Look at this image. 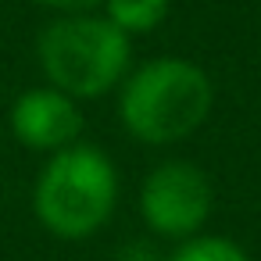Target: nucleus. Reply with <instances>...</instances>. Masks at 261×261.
I'll return each mask as SVG.
<instances>
[{
  "label": "nucleus",
  "instance_id": "5",
  "mask_svg": "<svg viewBox=\"0 0 261 261\" xmlns=\"http://www.w3.org/2000/svg\"><path fill=\"white\" fill-rule=\"evenodd\" d=\"M11 133L29 150L58 154L65 147L79 143L83 111H79L75 97H68L54 86H36V90H25L11 104Z\"/></svg>",
  "mask_w": 261,
  "mask_h": 261
},
{
  "label": "nucleus",
  "instance_id": "1",
  "mask_svg": "<svg viewBox=\"0 0 261 261\" xmlns=\"http://www.w3.org/2000/svg\"><path fill=\"white\" fill-rule=\"evenodd\" d=\"M215 108L207 72L186 58H154L122 83L118 118L140 143L165 147L193 136Z\"/></svg>",
  "mask_w": 261,
  "mask_h": 261
},
{
  "label": "nucleus",
  "instance_id": "4",
  "mask_svg": "<svg viewBox=\"0 0 261 261\" xmlns=\"http://www.w3.org/2000/svg\"><path fill=\"white\" fill-rule=\"evenodd\" d=\"M215 207V190L211 179L182 158L161 161L158 168L147 172L140 186V215L150 232L165 240H190L197 236Z\"/></svg>",
  "mask_w": 261,
  "mask_h": 261
},
{
  "label": "nucleus",
  "instance_id": "7",
  "mask_svg": "<svg viewBox=\"0 0 261 261\" xmlns=\"http://www.w3.org/2000/svg\"><path fill=\"white\" fill-rule=\"evenodd\" d=\"M168 261H250V254L225 236H200L197 232V236L182 240L168 254Z\"/></svg>",
  "mask_w": 261,
  "mask_h": 261
},
{
  "label": "nucleus",
  "instance_id": "8",
  "mask_svg": "<svg viewBox=\"0 0 261 261\" xmlns=\"http://www.w3.org/2000/svg\"><path fill=\"white\" fill-rule=\"evenodd\" d=\"M115 261H168V257H165L150 240H129V243L118 247Z\"/></svg>",
  "mask_w": 261,
  "mask_h": 261
},
{
  "label": "nucleus",
  "instance_id": "9",
  "mask_svg": "<svg viewBox=\"0 0 261 261\" xmlns=\"http://www.w3.org/2000/svg\"><path fill=\"white\" fill-rule=\"evenodd\" d=\"M36 4L54 8V11H61V15H75V11H93L100 0H36Z\"/></svg>",
  "mask_w": 261,
  "mask_h": 261
},
{
  "label": "nucleus",
  "instance_id": "2",
  "mask_svg": "<svg viewBox=\"0 0 261 261\" xmlns=\"http://www.w3.org/2000/svg\"><path fill=\"white\" fill-rule=\"evenodd\" d=\"M36 58L54 90L75 100H90L104 97L125 79L133 61V36H125L104 15L75 11L54 18L40 33Z\"/></svg>",
  "mask_w": 261,
  "mask_h": 261
},
{
  "label": "nucleus",
  "instance_id": "6",
  "mask_svg": "<svg viewBox=\"0 0 261 261\" xmlns=\"http://www.w3.org/2000/svg\"><path fill=\"white\" fill-rule=\"evenodd\" d=\"M100 4H104V18H111L125 36H143L168 18L172 0H100Z\"/></svg>",
  "mask_w": 261,
  "mask_h": 261
},
{
  "label": "nucleus",
  "instance_id": "3",
  "mask_svg": "<svg viewBox=\"0 0 261 261\" xmlns=\"http://www.w3.org/2000/svg\"><path fill=\"white\" fill-rule=\"evenodd\" d=\"M115 204L118 172L111 158L90 143H72L50 154L33 190L36 218L58 240H90L108 225Z\"/></svg>",
  "mask_w": 261,
  "mask_h": 261
}]
</instances>
